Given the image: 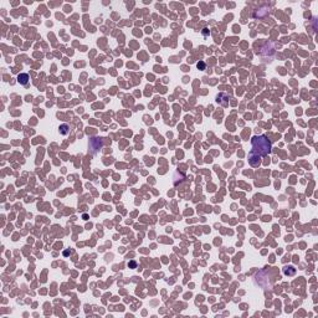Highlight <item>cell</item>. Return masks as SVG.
<instances>
[{"mask_svg":"<svg viewBox=\"0 0 318 318\" xmlns=\"http://www.w3.org/2000/svg\"><path fill=\"white\" fill-rule=\"evenodd\" d=\"M251 145L254 153L260 157H266L271 152V142L266 136H254L251 139Z\"/></svg>","mask_w":318,"mask_h":318,"instance_id":"obj_1","label":"cell"},{"mask_svg":"<svg viewBox=\"0 0 318 318\" xmlns=\"http://www.w3.org/2000/svg\"><path fill=\"white\" fill-rule=\"evenodd\" d=\"M102 145H103V143H102V141L98 139V138H92V139L90 141V148H91L92 153H97L98 150H101Z\"/></svg>","mask_w":318,"mask_h":318,"instance_id":"obj_2","label":"cell"},{"mask_svg":"<svg viewBox=\"0 0 318 318\" xmlns=\"http://www.w3.org/2000/svg\"><path fill=\"white\" fill-rule=\"evenodd\" d=\"M260 159H261V157H260L259 154H256V153H254V152H250V154H249V162H250V164H251L252 167H257V165L260 164Z\"/></svg>","mask_w":318,"mask_h":318,"instance_id":"obj_3","label":"cell"},{"mask_svg":"<svg viewBox=\"0 0 318 318\" xmlns=\"http://www.w3.org/2000/svg\"><path fill=\"white\" fill-rule=\"evenodd\" d=\"M17 81L21 83V85H27L29 82V75L27 73H20L17 76Z\"/></svg>","mask_w":318,"mask_h":318,"instance_id":"obj_4","label":"cell"},{"mask_svg":"<svg viewBox=\"0 0 318 318\" xmlns=\"http://www.w3.org/2000/svg\"><path fill=\"white\" fill-rule=\"evenodd\" d=\"M58 129H60V133H61V134H65V136H66V134L70 133V126H68V124H61Z\"/></svg>","mask_w":318,"mask_h":318,"instance_id":"obj_5","label":"cell"},{"mask_svg":"<svg viewBox=\"0 0 318 318\" xmlns=\"http://www.w3.org/2000/svg\"><path fill=\"white\" fill-rule=\"evenodd\" d=\"M283 272H285V275L292 276V275H295V269H293V267H285Z\"/></svg>","mask_w":318,"mask_h":318,"instance_id":"obj_6","label":"cell"}]
</instances>
